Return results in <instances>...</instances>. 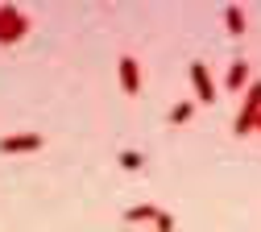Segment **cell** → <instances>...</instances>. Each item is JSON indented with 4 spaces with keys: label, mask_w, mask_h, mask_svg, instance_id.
<instances>
[{
    "label": "cell",
    "mask_w": 261,
    "mask_h": 232,
    "mask_svg": "<svg viewBox=\"0 0 261 232\" xmlns=\"http://www.w3.org/2000/svg\"><path fill=\"white\" fill-rule=\"evenodd\" d=\"M257 116H261V83H249V87H245V104H241V116L232 120V133H237V137L253 133Z\"/></svg>",
    "instance_id": "2"
},
{
    "label": "cell",
    "mask_w": 261,
    "mask_h": 232,
    "mask_svg": "<svg viewBox=\"0 0 261 232\" xmlns=\"http://www.w3.org/2000/svg\"><path fill=\"white\" fill-rule=\"evenodd\" d=\"M116 71H120V87H124L128 95H137V91H141V66H137V58H133V54H124Z\"/></svg>",
    "instance_id": "5"
},
{
    "label": "cell",
    "mask_w": 261,
    "mask_h": 232,
    "mask_svg": "<svg viewBox=\"0 0 261 232\" xmlns=\"http://www.w3.org/2000/svg\"><path fill=\"white\" fill-rule=\"evenodd\" d=\"M153 232H174V216H170V212H158V220H153Z\"/></svg>",
    "instance_id": "11"
},
{
    "label": "cell",
    "mask_w": 261,
    "mask_h": 232,
    "mask_svg": "<svg viewBox=\"0 0 261 232\" xmlns=\"http://www.w3.org/2000/svg\"><path fill=\"white\" fill-rule=\"evenodd\" d=\"M42 133H17V137H0V153H34L42 149Z\"/></svg>",
    "instance_id": "3"
},
{
    "label": "cell",
    "mask_w": 261,
    "mask_h": 232,
    "mask_svg": "<svg viewBox=\"0 0 261 232\" xmlns=\"http://www.w3.org/2000/svg\"><path fill=\"white\" fill-rule=\"evenodd\" d=\"M224 87H228V91H245V87H249V62H245V58H237L232 66H228Z\"/></svg>",
    "instance_id": "6"
},
{
    "label": "cell",
    "mask_w": 261,
    "mask_h": 232,
    "mask_svg": "<svg viewBox=\"0 0 261 232\" xmlns=\"http://www.w3.org/2000/svg\"><path fill=\"white\" fill-rule=\"evenodd\" d=\"M29 33V17L17 5H0V46H13Z\"/></svg>",
    "instance_id": "1"
},
{
    "label": "cell",
    "mask_w": 261,
    "mask_h": 232,
    "mask_svg": "<svg viewBox=\"0 0 261 232\" xmlns=\"http://www.w3.org/2000/svg\"><path fill=\"white\" fill-rule=\"evenodd\" d=\"M120 166H124V170H141V166H145V153H137V149H120Z\"/></svg>",
    "instance_id": "10"
},
{
    "label": "cell",
    "mask_w": 261,
    "mask_h": 232,
    "mask_svg": "<svg viewBox=\"0 0 261 232\" xmlns=\"http://www.w3.org/2000/svg\"><path fill=\"white\" fill-rule=\"evenodd\" d=\"M158 212H162V208H153V203H137V208L124 212V220H128V224H141V220H158Z\"/></svg>",
    "instance_id": "8"
},
{
    "label": "cell",
    "mask_w": 261,
    "mask_h": 232,
    "mask_svg": "<svg viewBox=\"0 0 261 232\" xmlns=\"http://www.w3.org/2000/svg\"><path fill=\"white\" fill-rule=\"evenodd\" d=\"M191 116H195V104H191V99H182V104H174V108L166 112V120H170V124H187Z\"/></svg>",
    "instance_id": "9"
},
{
    "label": "cell",
    "mask_w": 261,
    "mask_h": 232,
    "mask_svg": "<svg viewBox=\"0 0 261 232\" xmlns=\"http://www.w3.org/2000/svg\"><path fill=\"white\" fill-rule=\"evenodd\" d=\"M191 83H195V95H199L203 104H216V83H212L203 62H191Z\"/></svg>",
    "instance_id": "4"
},
{
    "label": "cell",
    "mask_w": 261,
    "mask_h": 232,
    "mask_svg": "<svg viewBox=\"0 0 261 232\" xmlns=\"http://www.w3.org/2000/svg\"><path fill=\"white\" fill-rule=\"evenodd\" d=\"M253 128H261V116H257V124H253Z\"/></svg>",
    "instance_id": "12"
},
{
    "label": "cell",
    "mask_w": 261,
    "mask_h": 232,
    "mask_svg": "<svg viewBox=\"0 0 261 232\" xmlns=\"http://www.w3.org/2000/svg\"><path fill=\"white\" fill-rule=\"evenodd\" d=\"M224 25H228V33H232V38H241V33H245V9L228 5V9H224Z\"/></svg>",
    "instance_id": "7"
}]
</instances>
